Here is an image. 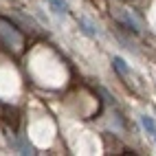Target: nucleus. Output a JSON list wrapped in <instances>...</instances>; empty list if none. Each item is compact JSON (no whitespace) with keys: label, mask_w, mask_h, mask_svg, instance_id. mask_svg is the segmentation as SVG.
<instances>
[{"label":"nucleus","mask_w":156,"mask_h":156,"mask_svg":"<svg viewBox=\"0 0 156 156\" xmlns=\"http://www.w3.org/2000/svg\"><path fill=\"white\" fill-rule=\"evenodd\" d=\"M51 2H53V5L59 9V13H62V11H66V2H64V0H51Z\"/></svg>","instance_id":"obj_2"},{"label":"nucleus","mask_w":156,"mask_h":156,"mask_svg":"<svg viewBox=\"0 0 156 156\" xmlns=\"http://www.w3.org/2000/svg\"><path fill=\"white\" fill-rule=\"evenodd\" d=\"M143 126L147 128V130H152V132L156 130V126H154V121H152V119H147V117H143Z\"/></svg>","instance_id":"obj_1"}]
</instances>
